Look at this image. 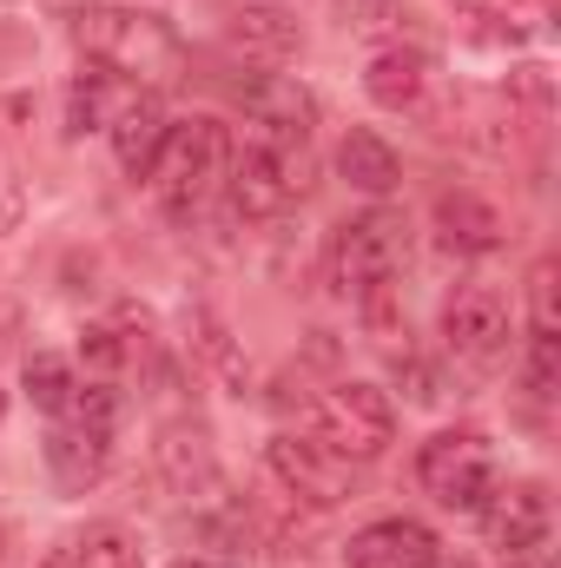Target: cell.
Returning <instances> with one entry per match:
<instances>
[{
    "label": "cell",
    "instance_id": "obj_1",
    "mask_svg": "<svg viewBox=\"0 0 561 568\" xmlns=\"http://www.w3.org/2000/svg\"><path fill=\"white\" fill-rule=\"evenodd\" d=\"M73 40L93 67L140 80V87H172L185 73V40L172 33V20H159L145 7H80Z\"/></svg>",
    "mask_w": 561,
    "mask_h": 568
},
{
    "label": "cell",
    "instance_id": "obj_2",
    "mask_svg": "<svg viewBox=\"0 0 561 568\" xmlns=\"http://www.w3.org/2000/svg\"><path fill=\"white\" fill-rule=\"evenodd\" d=\"M232 172V133L218 120H178L165 145H159V165H152V192L165 205V219H192Z\"/></svg>",
    "mask_w": 561,
    "mask_h": 568
},
{
    "label": "cell",
    "instance_id": "obj_3",
    "mask_svg": "<svg viewBox=\"0 0 561 568\" xmlns=\"http://www.w3.org/2000/svg\"><path fill=\"white\" fill-rule=\"evenodd\" d=\"M404 258H410V225L397 212H357L330 239V291L364 297L377 284H397Z\"/></svg>",
    "mask_w": 561,
    "mask_h": 568
},
{
    "label": "cell",
    "instance_id": "obj_4",
    "mask_svg": "<svg viewBox=\"0 0 561 568\" xmlns=\"http://www.w3.org/2000/svg\"><path fill=\"white\" fill-rule=\"evenodd\" d=\"M310 436L330 443L344 463H377L397 443V404L377 384H330L310 404Z\"/></svg>",
    "mask_w": 561,
    "mask_h": 568
},
{
    "label": "cell",
    "instance_id": "obj_5",
    "mask_svg": "<svg viewBox=\"0 0 561 568\" xmlns=\"http://www.w3.org/2000/svg\"><path fill=\"white\" fill-rule=\"evenodd\" d=\"M417 483L442 509H482L496 496V449L482 429H436L417 449Z\"/></svg>",
    "mask_w": 561,
    "mask_h": 568
},
{
    "label": "cell",
    "instance_id": "obj_6",
    "mask_svg": "<svg viewBox=\"0 0 561 568\" xmlns=\"http://www.w3.org/2000/svg\"><path fill=\"white\" fill-rule=\"evenodd\" d=\"M310 192V159H304V145L297 152H278V145H245V152H232V172H225V199H232V212L238 219H278L290 199H304Z\"/></svg>",
    "mask_w": 561,
    "mask_h": 568
},
{
    "label": "cell",
    "instance_id": "obj_7",
    "mask_svg": "<svg viewBox=\"0 0 561 568\" xmlns=\"http://www.w3.org/2000/svg\"><path fill=\"white\" fill-rule=\"evenodd\" d=\"M265 469L278 476V489L290 503H310V509H337V503H350V489H357V463H344L330 443H317V436H272L265 443Z\"/></svg>",
    "mask_w": 561,
    "mask_h": 568
},
{
    "label": "cell",
    "instance_id": "obj_8",
    "mask_svg": "<svg viewBox=\"0 0 561 568\" xmlns=\"http://www.w3.org/2000/svg\"><path fill=\"white\" fill-rule=\"evenodd\" d=\"M509 331H516V311H509V297L496 284H456V297L442 304V344L462 364L509 357Z\"/></svg>",
    "mask_w": 561,
    "mask_h": 568
},
{
    "label": "cell",
    "instance_id": "obj_9",
    "mask_svg": "<svg viewBox=\"0 0 561 568\" xmlns=\"http://www.w3.org/2000/svg\"><path fill=\"white\" fill-rule=\"evenodd\" d=\"M245 120L258 126V145L297 152V145H310L317 106H310V93H304L297 80H278V73H265V80H252V87H245Z\"/></svg>",
    "mask_w": 561,
    "mask_h": 568
},
{
    "label": "cell",
    "instance_id": "obj_10",
    "mask_svg": "<svg viewBox=\"0 0 561 568\" xmlns=\"http://www.w3.org/2000/svg\"><path fill=\"white\" fill-rule=\"evenodd\" d=\"M482 523H489V542H496L502 556H529V549L549 542L555 509H549V489H542V483H509V489H496V496L482 503Z\"/></svg>",
    "mask_w": 561,
    "mask_h": 568
},
{
    "label": "cell",
    "instance_id": "obj_11",
    "mask_svg": "<svg viewBox=\"0 0 561 568\" xmlns=\"http://www.w3.org/2000/svg\"><path fill=\"white\" fill-rule=\"evenodd\" d=\"M152 463H159V476H165V489H172V496H205V489L218 483V449H212V429H205V424H185V417L159 429Z\"/></svg>",
    "mask_w": 561,
    "mask_h": 568
},
{
    "label": "cell",
    "instance_id": "obj_12",
    "mask_svg": "<svg viewBox=\"0 0 561 568\" xmlns=\"http://www.w3.org/2000/svg\"><path fill=\"white\" fill-rule=\"evenodd\" d=\"M429 562H436V536L417 516H384V523L357 529L350 549H344V568H429Z\"/></svg>",
    "mask_w": 561,
    "mask_h": 568
},
{
    "label": "cell",
    "instance_id": "obj_13",
    "mask_svg": "<svg viewBox=\"0 0 561 568\" xmlns=\"http://www.w3.org/2000/svg\"><path fill=\"white\" fill-rule=\"evenodd\" d=\"M436 239H442V252L482 258V252H496L509 239V219L489 199H476V192H442L436 199Z\"/></svg>",
    "mask_w": 561,
    "mask_h": 568
},
{
    "label": "cell",
    "instance_id": "obj_14",
    "mask_svg": "<svg viewBox=\"0 0 561 568\" xmlns=\"http://www.w3.org/2000/svg\"><path fill=\"white\" fill-rule=\"evenodd\" d=\"M429 80H436V67H429L422 47H384V53H370V67H364V93H370L384 113H417L422 93H429Z\"/></svg>",
    "mask_w": 561,
    "mask_h": 568
},
{
    "label": "cell",
    "instance_id": "obj_15",
    "mask_svg": "<svg viewBox=\"0 0 561 568\" xmlns=\"http://www.w3.org/2000/svg\"><path fill=\"white\" fill-rule=\"evenodd\" d=\"M113 159H120V172L126 179H152V165H159V145L172 133V120H165V106L152 100V93H133L120 113H113Z\"/></svg>",
    "mask_w": 561,
    "mask_h": 568
},
{
    "label": "cell",
    "instance_id": "obj_16",
    "mask_svg": "<svg viewBox=\"0 0 561 568\" xmlns=\"http://www.w3.org/2000/svg\"><path fill=\"white\" fill-rule=\"evenodd\" d=\"M337 172H344L364 199H390V192L404 185L397 145L384 140V133H370V126H350V133H344V145H337Z\"/></svg>",
    "mask_w": 561,
    "mask_h": 568
},
{
    "label": "cell",
    "instance_id": "obj_17",
    "mask_svg": "<svg viewBox=\"0 0 561 568\" xmlns=\"http://www.w3.org/2000/svg\"><path fill=\"white\" fill-rule=\"evenodd\" d=\"M47 469L60 489H93L106 476V429H80V424H60L47 436Z\"/></svg>",
    "mask_w": 561,
    "mask_h": 568
},
{
    "label": "cell",
    "instance_id": "obj_18",
    "mask_svg": "<svg viewBox=\"0 0 561 568\" xmlns=\"http://www.w3.org/2000/svg\"><path fill=\"white\" fill-rule=\"evenodd\" d=\"M120 106H126V93H120V73H106V67H93V60H86V67L73 73V87H67V140L106 133Z\"/></svg>",
    "mask_w": 561,
    "mask_h": 568
},
{
    "label": "cell",
    "instance_id": "obj_19",
    "mask_svg": "<svg viewBox=\"0 0 561 568\" xmlns=\"http://www.w3.org/2000/svg\"><path fill=\"white\" fill-rule=\"evenodd\" d=\"M232 47H245L252 60H290L297 53V20H284L278 7H238Z\"/></svg>",
    "mask_w": 561,
    "mask_h": 568
},
{
    "label": "cell",
    "instance_id": "obj_20",
    "mask_svg": "<svg viewBox=\"0 0 561 568\" xmlns=\"http://www.w3.org/2000/svg\"><path fill=\"white\" fill-rule=\"evenodd\" d=\"M67 568H140V536L120 523H93L67 542Z\"/></svg>",
    "mask_w": 561,
    "mask_h": 568
},
{
    "label": "cell",
    "instance_id": "obj_21",
    "mask_svg": "<svg viewBox=\"0 0 561 568\" xmlns=\"http://www.w3.org/2000/svg\"><path fill=\"white\" fill-rule=\"evenodd\" d=\"M192 331H198L192 344H198V357L212 364V377H218V384H225L232 397H245V390H252V371H245V357H238L232 331H225V324H218L212 311H198V317H192Z\"/></svg>",
    "mask_w": 561,
    "mask_h": 568
},
{
    "label": "cell",
    "instance_id": "obj_22",
    "mask_svg": "<svg viewBox=\"0 0 561 568\" xmlns=\"http://www.w3.org/2000/svg\"><path fill=\"white\" fill-rule=\"evenodd\" d=\"M73 390H80V377H73V364H67V357H33V364H27V397H33V410L67 417Z\"/></svg>",
    "mask_w": 561,
    "mask_h": 568
},
{
    "label": "cell",
    "instance_id": "obj_23",
    "mask_svg": "<svg viewBox=\"0 0 561 568\" xmlns=\"http://www.w3.org/2000/svg\"><path fill=\"white\" fill-rule=\"evenodd\" d=\"M357 304H364V331H370V337H377L384 351H397V357H404V344H397V337H410V324H404L397 284H377V291H364Z\"/></svg>",
    "mask_w": 561,
    "mask_h": 568
},
{
    "label": "cell",
    "instance_id": "obj_24",
    "mask_svg": "<svg viewBox=\"0 0 561 568\" xmlns=\"http://www.w3.org/2000/svg\"><path fill=\"white\" fill-rule=\"evenodd\" d=\"M555 258H536L529 272V337H561V311H555Z\"/></svg>",
    "mask_w": 561,
    "mask_h": 568
},
{
    "label": "cell",
    "instance_id": "obj_25",
    "mask_svg": "<svg viewBox=\"0 0 561 568\" xmlns=\"http://www.w3.org/2000/svg\"><path fill=\"white\" fill-rule=\"evenodd\" d=\"M469 20H502V27H522V13H536L529 0H456Z\"/></svg>",
    "mask_w": 561,
    "mask_h": 568
},
{
    "label": "cell",
    "instance_id": "obj_26",
    "mask_svg": "<svg viewBox=\"0 0 561 568\" xmlns=\"http://www.w3.org/2000/svg\"><path fill=\"white\" fill-rule=\"evenodd\" d=\"M20 219H27V185L13 172H0V239L20 232Z\"/></svg>",
    "mask_w": 561,
    "mask_h": 568
},
{
    "label": "cell",
    "instance_id": "obj_27",
    "mask_svg": "<svg viewBox=\"0 0 561 568\" xmlns=\"http://www.w3.org/2000/svg\"><path fill=\"white\" fill-rule=\"evenodd\" d=\"M86 357H93L100 371H113V364H120V337H113V331H86Z\"/></svg>",
    "mask_w": 561,
    "mask_h": 568
},
{
    "label": "cell",
    "instance_id": "obj_28",
    "mask_svg": "<svg viewBox=\"0 0 561 568\" xmlns=\"http://www.w3.org/2000/svg\"><path fill=\"white\" fill-rule=\"evenodd\" d=\"M344 7H350L357 20H377V13H390V0H344Z\"/></svg>",
    "mask_w": 561,
    "mask_h": 568
},
{
    "label": "cell",
    "instance_id": "obj_29",
    "mask_svg": "<svg viewBox=\"0 0 561 568\" xmlns=\"http://www.w3.org/2000/svg\"><path fill=\"white\" fill-rule=\"evenodd\" d=\"M429 568H476V562H442V556H436V562H429Z\"/></svg>",
    "mask_w": 561,
    "mask_h": 568
},
{
    "label": "cell",
    "instance_id": "obj_30",
    "mask_svg": "<svg viewBox=\"0 0 561 568\" xmlns=\"http://www.w3.org/2000/svg\"><path fill=\"white\" fill-rule=\"evenodd\" d=\"M509 568H529V556H509Z\"/></svg>",
    "mask_w": 561,
    "mask_h": 568
},
{
    "label": "cell",
    "instance_id": "obj_31",
    "mask_svg": "<svg viewBox=\"0 0 561 568\" xmlns=\"http://www.w3.org/2000/svg\"><path fill=\"white\" fill-rule=\"evenodd\" d=\"M172 568H212V562H172Z\"/></svg>",
    "mask_w": 561,
    "mask_h": 568
},
{
    "label": "cell",
    "instance_id": "obj_32",
    "mask_svg": "<svg viewBox=\"0 0 561 568\" xmlns=\"http://www.w3.org/2000/svg\"><path fill=\"white\" fill-rule=\"evenodd\" d=\"M0 410H7V397H0Z\"/></svg>",
    "mask_w": 561,
    "mask_h": 568
}]
</instances>
